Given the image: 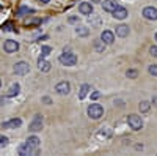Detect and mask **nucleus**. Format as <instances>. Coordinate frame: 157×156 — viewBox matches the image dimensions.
Masks as SVG:
<instances>
[{
	"label": "nucleus",
	"mask_w": 157,
	"mask_h": 156,
	"mask_svg": "<svg viewBox=\"0 0 157 156\" xmlns=\"http://www.w3.org/2000/svg\"><path fill=\"white\" fill-rule=\"evenodd\" d=\"M86 114H88L90 118H93V120H99L101 117L104 115V107L101 106V104H98V102H93V104H90V106H88Z\"/></svg>",
	"instance_id": "f257e3e1"
},
{
	"label": "nucleus",
	"mask_w": 157,
	"mask_h": 156,
	"mask_svg": "<svg viewBox=\"0 0 157 156\" xmlns=\"http://www.w3.org/2000/svg\"><path fill=\"white\" fill-rule=\"evenodd\" d=\"M58 62L63 65V66H74L77 63V55L72 54V52H63V54L58 57Z\"/></svg>",
	"instance_id": "f03ea898"
},
{
	"label": "nucleus",
	"mask_w": 157,
	"mask_h": 156,
	"mask_svg": "<svg viewBox=\"0 0 157 156\" xmlns=\"http://www.w3.org/2000/svg\"><path fill=\"white\" fill-rule=\"evenodd\" d=\"M127 125L134 129V131H140L143 128V122H141V117H138L137 114H130L127 117Z\"/></svg>",
	"instance_id": "7ed1b4c3"
},
{
	"label": "nucleus",
	"mask_w": 157,
	"mask_h": 156,
	"mask_svg": "<svg viewBox=\"0 0 157 156\" xmlns=\"http://www.w3.org/2000/svg\"><path fill=\"white\" fill-rule=\"evenodd\" d=\"M43 129V115H35L33 117V120H32V123L29 125V131H32V133H38V131H41Z\"/></svg>",
	"instance_id": "20e7f679"
},
{
	"label": "nucleus",
	"mask_w": 157,
	"mask_h": 156,
	"mask_svg": "<svg viewBox=\"0 0 157 156\" xmlns=\"http://www.w3.org/2000/svg\"><path fill=\"white\" fill-rule=\"evenodd\" d=\"M38 153H39V148H33V147H30L27 142H25V144H22V145L19 147V154H22V156H27V154L35 156V154H38Z\"/></svg>",
	"instance_id": "39448f33"
},
{
	"label": "nucleus",
	"mask_w": 157,
	"mask_h": 156,
	"mask_svg": "<svg viewBox=\"0 0 157 156\" xmlns=\"http://www.w3.org/2000/svg\"><path fill=\"white\" fill-rule=\"evenodd\" d=\"M29 71H30V66H29L27 62H17V63L14 65V73H16L17 76H25Z\"/></svg>",
	"instance_id": "423d86ee"
},
{
	"label": "nucleus",
	"mask_w": 157,
	"mask_h": 156,
	"mask_svg": "<svg viewBox=\"0 0 157 156\" xmlns=\"http://www.w3.org/2000/svg\"><path fill=\"white\" fill-rule=\"evenodd\" d=\"M55 92H57V93H60V95H68V93L71 92V84H69V82H66V81L58 82V84H57V87H55Z\"/></svg>",
	"instance_id": "0eeeda50"
},
{
	"label": "nucleus",
	"mask_w": 157,
	"mask_h": 156,
	"mask_svg": "<svg viewBox=\"0 0 157 156\" xmlns=\"http://www.w3.org/2000/svg\"><path fill=\"white\" fill-rule=\"evenodd\" d=\"M3 50L6 52V54H13V52L19 50V43L14 41V40H8V41L3 44Z\"/></svg>",
	"instance_id": "6e6552de"
},
{
	"label": "nucleus",
	"mask_w": 157,
	"mask_h": 156,
	"mask_svg": "<svg viewBox=\"0 0 157 156\" xmlns=\"http://www.w3.org/2000/svg\"><path fill=\"white\" fill-rule=\"evenodd\" d=\"M143 16H145L148 21H157V8L146 6L145 10H143Z\"/></svg>",
	"instance_id": "1a4fd4ad"
},
{
	"label": "nucleus",
	"mask_w": 157,
	"mask_h": 156,
	"mask_svg": "<svg viewBox=\"0 0 157 156\" xmlns=\"http://www.w3.org/2000/svg\"><path fill=\"white\" fill-rule=\"evenodd\" d=\"M112 14H113V18H115V19L123 21V19H126V18H127V10H126L124 6H120V5H118V8H116L115 11H112Z\"/></svg>",
	"instance_id": "9d476101"
},
{
	"label": "nucleus",
	"mask_w": 157,
	"mask_h": 156,
	"mask_svg": "<svg viewBox=\"0 0 157 156\" xmlns=\"http://www.w3.org/2000/svg\"><path fill=\"white\" fill-rule=\"evenodd\" d=\"M101 40L105 43L107 46H109V44H113V41H115V35H113V32H110V30H104V32L101 33Z\"/></svg>",
	"instance_id": "9b49d317"
},
{
	"label": "nucleus",
	"mask_w": 157,
	"mask_h": 156,
	"mask_svg": "<svg viewBox=\"0 0 157 156\" xmlns=\"http://www.w3.org/2000/svg\"><path fill=\"white\" fill-rule=\"evenodd\" d=\"M102 8H104V11L112 13V11H115L118 8V2H116V0H104Z\"/></svg>",
	"instance_id": "f8f14e48"
},
{
	"label": "nucleus",
	"mask_w": 157,
	"mask_h": 156,
	"mask_svg": "<svg viewBox=\"0 0 157 156\" xmlns=\"http://www.w3.org/2000/svg\"><path fill=\"white\" fill-rule=\"evenodd\" d=\"M78 11H80L83 16H90L91 13H93V5L88 3V2H83V3L78 5Z\"/></svg>",
	"instance_id": "ddd939ff"
},
{
	"label": "nucleus",
	"mask_w": 157,
	"mask_h": 156,
	"mask_svg": "<svg viewBox=\"0 0 157 156\" xmlns=\"http://www.w3.org/2000/svg\"><path fill=\"white\" fill-rule=\"evenodd\" d=\"M21 125H22V120L21 118H13L10 122H5L3 123V128L5 129H16V128H21Z\"/></svg>",
	"instance_id": "4468645a"
},
{
	"label": "nucleus",
	"mask_w": 157,
	"mask_h": 156,
	"mask_svg": "<svg viewBox=\"0 0 157 156\" xmlns=\"http://www.w3.org/2000/svg\"><path fill=\"white\" fill-rule=\"evenodd\" d=\"M129 25H124V24H121V25H118L116 27V35L118 36H121V38H126L127 35H129Z\"/></svg>",
	"instance_id": "2eb2a0df"
},
{
	"label": "nucleus",
	"mask_w": 157,
	"mask_h": 156,
	"mask_svg": "<svg viewBox=\"0 0 157 156\" xmlns=\"http://www.w3.org/2000/svg\"><path fill=\"white\" fill-rule=\"evenodd\" d=\"M50 66H52V65H50L49 62H46V60H44L43 57H41V58L38 60V68H39V71L49 73V71H50Z\"/></svg>",
	"instance_id": "dca6fc26"
},
{
	"label": "nucleus",
	"mask_w": 157,
	"mask_h": 156,
	"mask_svg": "<svg viewBox=\"0 0 157 156\" xmlns=\"http://www.w3.org/2000/svg\"><path fill=\"white\" fill-rule=\"evenodd\" d=\"M19 92H21V85L19 84H13L11 87H10V90H8V98H13V96H17L19 95Z\"/></svg>",
	"instance_id": "f3484780"
},
{
	"label": "nucleus",
	"mask_w": 157,
	"mask_h": 156,
	"mask_svg": "<svg viewBox=\"0 0 157 156\" xmlns=\"http://www.w3.org/2000/svg\"><path fill=\"white\" fill-rule=\"evenodd\" d=\"M105 46H107V44L104 43L101 38H99V40H94V41H93V47H94L96 52H104V50H105Z\"/></svg>",
	"instance_id": "a211bd4d"
},
{
	"label": "nucleus",
	"mask_w": 157,
	"mask_h": 156,
	"mask_svg": "<svg viewBox=\"0 0 157 156\" xmlns=\"http://www.w3.org/2000/svg\"><path fill=\"white\" fill-rule=\"evenodd\" d=\"M25 142H27V144H29L30 147H33V148H39V142H41V140H39L36 136H30Z\"/></svg>",
	"instance_id": "6ab92c4d"
},
{
	"label": "nucleus",
	"mask_w": 157,
	"mask_h": 156,
	"mask_svg": "<svg viewBox=\"0 0 157 156\" xmlns=\"http://www.w3.org/2000/svg\"><path fill=\"white\" fill-rule=\"evenodd\" d=\"M149 109H151V102H148V101H141V102L138 104V110H140L141 114L149 112Z\"/></svg>",
	"instance_id": "aec40b11"
},
{
	"label": "nucleus",
	"mask_w": 157,
	"mask_h": 156,
	"mask_svg": "<svg viewBox=\"0 0 157 156\" xmlns=\"http://www.w3.org/2000/svg\"><path fill=\"white\" fill-rule=\"evenodd\" d=\"M75 33H77L78 36H88V35H90V29L85 27V25H78V27L75 29Z\"/></svg>",
	"instance_id": "412c9836"
},
{
	"label": "nucleus",
	"mask_w": 157,
	"mask_h": 156,
	"mask_svg": "<svg viewBox=\"0 0 157 156\" xmlns=\"http://www.w3.org/2000/svg\"><path fill=\"white\" fill-rule=\"evenodd\" d=\"M88 92H90V85H88V84H83V85L80 87V92H78V98L83 99V98L88 95Z\"/></svg>",
	"instance_id": "4be33fe9"
},
{
	"label": "nucleus",
	"mask_w": 157,
	"mask_h": 156,
	"mask_svg": "<svg viewBox=\"0 0 157 156\" xmlns=\"http://www.w3.org/2000/svg\"><path fill=\"white\" fill-rule=\"evenodd\" d=\"M32 13H33V10H32V8L22 6V8H19V10H17L16 14H17V16H22V14H32Z\"/></svg>",
	"instance_id": "5701e85b"
},
{
	"label": "nucleus",
	"mask_w": 157,
	"mask_h": 156,
	"mask_svg": "<svg viewBox=\"0 0 157 156\" xmlns=\"http://www.w3.org/2000/svg\"><path fill=\"white\" fill-rule=\"evenodd\" d=\"M126 76L129 77V79H137L138 71H137V70H127V71H126Z\"/></svg>",
	"instance_id": "b1692460"
},
{
	"label": "nucleus",
	"mask_w": 157,
	"mask_h": 156,
	"mask_svg": "<svg viewBox=\"0 0 157 156\" xmlns=\"http://www.w3.org/2000/svg\"><path fill=\"white\" fill-rule=\"evenodd\" d=\"M50 52H52L50 46H41V57H47Z\"/></svg>",
	"instance_id": "393cba45"
},
{
	"label": "nucleus",
	"mask_w": 157,
	"mask_h": 156,
	"mask_svg": "<svg viewBox=\"0 0 157 156\" xmlns=\"http://www.w3.org/2000/svg\"><path fill=\"white\" fill-rule=\"evenodd\" d=\"M148 71H149L151 76H155V77H157V65H149V66H148Z\"/></svg>",
	"instance_id": "a878e982"
},
{
	"label": "nucleus",
	"mask_w": 157,
	"mask_h": 156,
	"mask_svg": "<svg viewBox=\"0 0 157 156\" xmlns=\"http://www.w3.org/2000/svg\"><path fill=\"white\" fill-rule=\"evenodd\" d=\"M8 145V137L0 134V147H6Z\"/></svg>",
	"instance_id": "bb28decb"
},
{
	"label": "nucleus",
	"mask_w": 157,
	"mask_h": 156,
	"mask_svg": "<svg viewBox=\"0 0 157 156\" xmlns=\"http://www.w3.org/2000/svg\"><path fill=\"white\" fill-rule=\"evenodd\" d=\"M149 54H151L152 57H157V46H151V49H149Z\"/></svg>",
	"instance_id": "cd10ccee"
},
{
	"label": "nucleus",
	"mask_w": 157,
	"mask_h": 156,
	"mask_svg": "<svg viewBox=\"0 0 157 156\" xmlns=\"http://www.w3.org/2000/svg\"><path fill=\"white\" fill-rule=\"evenodd\" d=\"M101 96V93L99 92H93V93H91V99H98Z\"/></svg>",
	"instance_id": "c85d7f7f"
},
{
	"label": "nucleus",
	"mask_w": 157,
	"mask_h": 156,
	"mask_svg": "<svg viewBox=\"0 0 157 156\" xmlns=\"http://www.w3.org/2000/svg\"><path fill=\"white\" fill-rule=\"evenodd\" d=\"M68 21H69L71 24H74V22H77V21H78V16H71Z\"/></svg>",
	"instance_id": "c756f323"
},
{
	"label": "nucleus",
	"mask_w": 157,
	"mask_h": 156,
	"mask_svg": "<svg viewBox=\"0 0 157 156\" xmlns=\"http://www.w3.org/2000/svg\"><path fill=\"white\" fill-rule=\"evenodd\" d=\"M43 102H46V104H52V99H50L49 96H44V98H43Z\"/></svg>",
	"instance_id": "7c9ffc66"
},
{
	"label": "nucleus",
	"mask_w": 157,
	"mask_h": 156,
	"mask_svg": "<svg viewBox=\"0 0 157 156\" xmlns=\"http://www.w3.org/2000/svg\"><path fill=\"white\" fill-rule=\"evenodd\" d=\"M151 102L154 104V106L157 107V96H152V99H151Z\"/></svg>",
	"instance_id": "2f4dec72"
},
{
	"label": "nucleus",
	"mask_w": 157,
	"mask_h": 156,
	"mask_svg": "<svg viewBox=\"0 0 157 156\" xmlns=\"http://www.w3.org/2000/svg\"><path fill=\"white\" fill-rule=\"evenodd\" d=\"M39 2H41V3H47V2H49V0H39Z\"/></svg>",
	"instance_id": "473e14b6"
},
{
	"label": "nucleus",
	"mask_w": 157,
	"mask_h": 156,
	"mask_svg": "<svg viewBox=\"0 0 157 156\" xmlns=\"http://www.w3.org/2000/svg\"><path fill=\"white\" fill-rule=\"evenodd\" d=\"M91 2H93V3H99V0H91Z\"/></svg>",
	"instance_id": "72a5a7b5"
},
{
	"label": "nucleus",
	"mask_w": 157,
	"mask_h": 156,
	"mask_svg": "<svg viewBox=\"0 0 157 156\" xmlns=\"http://www.w3.org/2000/svg\"><path fill=\"white\" fill-rule=\"evenodd\" d=\"M155 41H157V33H155Z\"/></svg>",
	"instance_id": "f704fd0d"
},
{
	"label": "nucleus",
	"mask_w": 157,
	"mask_h": 156,
	"mask_svg": "<svg viewBox=\"0 0 157 156\" xmlns=\"http://www.w3.org/2000/svg\"><path fill=\"white\" fill-rule=\"evenodd\" d=\"M0 87H2V81H0Z\"/></svg>",
	"instance_id": "c9c22d12"
}]
</instances>
